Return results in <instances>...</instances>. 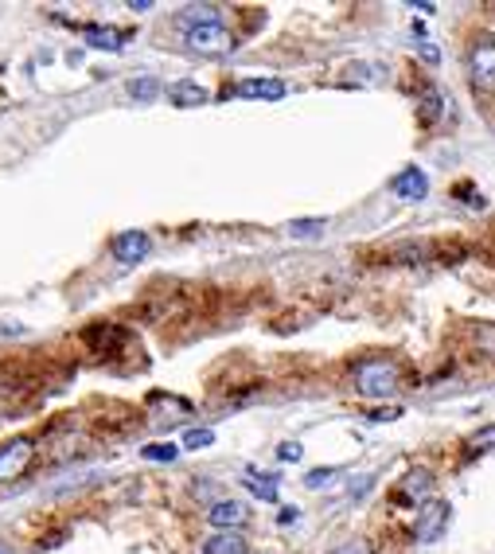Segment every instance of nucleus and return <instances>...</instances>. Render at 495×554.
I'll list each match as a JSON object with an SVG mask.
<instances>
[{"mask_svg":"<svg viewBox=\"0 0 495 554\" xmlns=\"http://www.w3.org/2000/svg\"><path fill=\"white\" fill-rule=\"evenodd\" d=\"M402 387V371L390 360H363L355 368V391L367 394V399H390Z\"/></svg>","mask_w":495,"mask_h":554,"instance_id":"nucleus-1","label":"nucleus"},{"mask_svg":"<svg viewBox=\"0 0 495 554\" xmlns=\"http://www.w3.org/2000/svg\"><path fill=\"white\" fill-rule=\"evenodd\" d=\"M468 75L472 86L483 94H495V36H480L468 51Z\"/></svg>","mask_w":495,"mask_h":554,"instance_id":"nucleus-2","label":"nucleus"},{"mask_svg":"<svg viewBox=\"0 0 495 554\" xmlns=\"http://www.w3.org/2000/svg\"><path fill=\"white\" fill-rule=\"evenodd\" d=\"M184 39L192 51L200 55H231L234 51V36L223 24H200V28H184Z\"/></svg>","mask_w":495,"mask_h":554,"instance_id":"nucleus-3","label":"nucleus"},{"mask_svg":"<svg viewBox=\"0 0 495 554\" xmlns=\"http://www.w3.org/2000/svg\"><path fill=\"white\" fill-rule=\"evenodd\" d=\"M449 503L444 500H425L418 519H413V539L418 542H437L444 535V527H449Z\"/></svg>","mask_w":495,"mask_h":554,"instance_id":"nucleus-4","label":"nucleus"},{"mask_svg":"<svg viewBox=\"0 0 495 554\" xmlns=\"http://www.w3.org/2000/svg\"><path fill=\"white\" fill-rule=\"evenodd\" d=\"M35 457V441L32 438H16L8 445H0V480H16L24 477V469Z\"/></svg>","mask_w":495,"mask_h":554,"instance_id":"nucleus-5","label":"nucleus"},{"mask_svg":"<svg viewBox=\"0 0 495 554\" xmlns=\"http://www.w3.org/2000/svg\"><path fill=\"white\" fill-rule=\"evenodd\" d=\"M148 250H153V242H148V234H145V231H122V234L114 239V258H117V262H125V265L145 262V258H148Z\"/></svg>","mask_w":495,"mask_h":554,"instance_id":"nucleus-6","label":"nucleus"},{"mask_svg":"<svg viewBox=\"0 0 495 554\" xmlns=\"http://www.w3.org/2000/svg\"><path fill=\"white\" fill-rule=\"evenodd\" d=\"M394 195L405 203H418L429 195V180H425V172L421 168H405L402 176H394Z\"/></svg>","mask_w":495,"mask_h":554,"instance_id":"nucleus-7","label":"nucleus"},{"mask_svg":"<svg viewBox=\"0 0 495 554\" xmlns=\"http://www.w3.org/2000/svg\"><path fill=\"white\" fill-rule=\"evenodd\" d=\"M207 519H211L215 527L231 531V527H242V523L250 519V511H246V503H239V500H219V503H211Z\"/></svg>","mask_w":495,"mask_h":554,"instance_id":"nucleus-8","label":"nucleus"},{"mask_svg":"<svg viewBox=\"0 0 495 554\" xmlns=\"http://www.w3.org/2000/svg\"><path fill=\"white\" fill-rule=\"evenodd\" d=\"M234 94H239V98H265V102H277V98H285V83H281V78H242V83L234 86Z\"/></svg>","mask_w":495,"mask_h":554,"instance_id":"nucleus-9","label":"nucleus"},{"mask_svg":"<svg viewBox=\"0 0 495 554\" xmlns=\"http://www.w3.org/2000/svg\"><path fill=\"white\" fill-rule=\"evenodd\" d=\"M82 36H86V44L102 47V51H122L125 39H129V32H122V28H102V24L82 28Z\"/></svg>","mask_w":495,"mask_h":554,"instance_id":"nucleus-10","label":"nucleus"},{"mask_svg":"<svg viewBox=\"0 0 495 554\" xmlns=\"http://www.w3.org/2000/svg\"><path fill=\"white\" fill-rule=\"evenodd\" d=\"M429 492H433V477L425 469H413V472H405V480H402V488H398V500L421 503Z\"/></svg>","mask_w":495,"mask_h":554,"instance_id":"nucleus-11","label":"nucleus"},{"mask_svg":"<svg viewBox=\"0 0 495 554\" xmlns=\"http://www.w3.org/2000/svg\"><path fill=\"white\" fill-rule=\"evenodd\" d=\"M246 488H250L257 500H265V503H273V500H277V477H270V472L246 469Z\"/></svg>","mask_w":495,"mask_h":554,"instance_id":"nucleus-12","label":"nucleus"},{"mask_svg":"<svg viewBox=\"0 0 495 554\" xmlns=\"http://www.w3.org/2000/svg\"><path fill=\"white\" fill-rule=\"evenodd\" d=\"M168 98H172L176 106H207V98L211 94H207L203 86H195V83H176L172 91H168Z\"/></svg>","mask_w":495,"mask_h":554,"instance_id":"nucleus-13","label":"nucleus"},{"mask_svg":"<svg viewBox=\"0 0 495 554\" xmlns=\"http://www.w3.org/2000/svg\"><path fill=\"white\" fill-rule=\"evenodd\" d=\"M180 24L184 28H200V24H223L219 20V8L215 4H192L180 12Z\"/></svg>","mask_w":495,"mask_h":554,"instance_id":"nucleus-14","label":"nucleus"},{"mask_svg":"<svg viewBox=\"0 0 495 554\" xmlns=\"http://www.w3.org/2000/svg\"><path fill=\"white\" fill-rule=\"evenodd\" d=\"M203 554H246V542L239 535H231V531H223V535L203 542Z\"/></svg>","mask_w":495,"mask_h":554,"instance_id":"nucleus-15","label":"nucleus"},{"mask_svg":"<svg viewBox=\"0 0 495 554\" xmlns=\"http://www.w3.org/2000/svg\"><path fill=\"white\" fill-rule=\"evenodd\" d=\"M129 94L137 98V102H153L156 94H161V83H156V78H133V83H129Z\"/></svg>","mask_w":495,"mask_h":554,"instance_id":"nucleus-16","label":"nucleus"},{"mask_svg":"<svg viewBox=\"0 0 495 554\" xmlns=\"http://www.w3.org/2000/svg\"><path fill=\"white\" fill-rule=\"evenodd\" d=\"M180 457V449L168 441H156V445H145V461H176Z\"/></svg>","mask_w":495,"mask_h":554,"instance_id":"nucleus-17","label":"nucleus"},{"mask_svg":"<svg viewBox=\"0 0 495 554\" xmlns=\"http://www.w3.org/2000/svg\"><path fill=\"white\" fill-rule=\"evenodd\" d=\"M215 445V430H187L184 433V449H207Z\"/></svg>","mask_w":495,"mask_h":554,"instance_id":"nucleus-18","label":"nucleus"},{"mask_svg":"<svg viewBox=\"0 0 495 554\" xmlns=\"http://www.w3.org/2000/svg\"><path fill=\"white\" fill-rule=\"evenodd\" d=\"M324 231V219H293L289 223V234L296 239H309V234H320Z\"/></svg>","mask_w":495,"mask_h":554,"instance_id":"nucleus-19","label":"nucleus"},{"mask_svg":"<svg viewBox=\"0 0 495 554\" xmlns=\"http://www.w3.org/2000/svg\"><path fill=\"white\" fill-rule=\"evenodd\" d=\"M332 477H335V469H312L309 477H304V484H309V488H328Z\"/></svg>","mask_w":495,"mask_h":554,"instance_id":"nucleus-20","label":"nucleus"},{"mask_svg":"<svg viewBox=\"0 0 495 554\" xmlns=\"http://www.w3.org/2000/svg\"><path fill=\"white\" fill-rule=\"evenodd\" d=\"M335 554H374V550H371L367 539H348V542H340V547H335Z\"/></svg>","mask_w":495,"mask_h":554,"instance_id":"nucleus-21","label":"nucleus"},{"mask_svg":"<svg viewBox=\"0 0 495 554\" xmlns=\"http://www.w3.org/2000/svg\"><path fill=\"white\" fill-rule=\"evenodd\" d=\"M441 110V98L437 94H425V102H421V122H433Z\"/></svg>","mask_w":495,"mask_h":554,"instance_id":"nucleus-22","label":"nucleus"},{"mask_svg":"<svg viewBox=\"0 0 495 554\" xmlns=\"http://www.w3.org/2000/svg\"><path fill=\"white\" fill-rule=\"evenodd\" d=\"M277 457H281V461H289V464H293V461H301V457H304V449H301V445H296V441H285V445H281V449H277Z\"/></svg>","mask_w":495,"mask_h":554,"instance_id":"nucleus-23","label":"nucleus"},{"mask_svg":"<svg viewBox=\"0 0 495 554\" xmlns=\"http://www.w3.org/2000/svg\"><path fill=\"white\" fill-rule=\"evenodd\" d=\"M398 414H402L398 407H386V410H374V414H371V422H390V418H398Z\"/></svg>","mask_w":495,"mask_h":554,"instance_id":"nucleus-24","label":"nucleus"},{"mask_svg":"<svg viewBox=\"0 0 495 554\" xmlns=\"http://www.w3.org/2000/svg\"><path fill=\"white\" fill-rule=\"evenodd\" d=\"M421 59H425V63H437V59H441V51L429 44V39H425V44H421Z\"/></svg>","mask_w":495,"mask_h":554,"instance_id":"nucleus-25","label":"nucleus"},{"mask_svg":"<svg viewBox=\"0 0 495 554\" xmlns=\"http://www.w3.org/2000/svg\"><path fill=\"white\" fill-rule=\"evenodd\" d=\"M0 554H12V550H8V547H4V542H0Z\"/></svg>","mask_w":495,"mask_h":554,"instance_id":"nucleus-26","label":"nucleus"}]
</instances>
